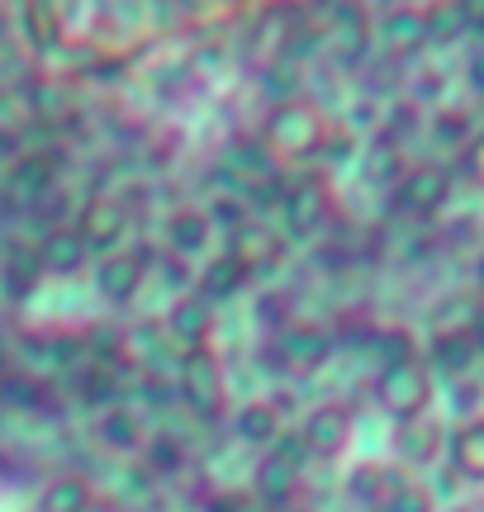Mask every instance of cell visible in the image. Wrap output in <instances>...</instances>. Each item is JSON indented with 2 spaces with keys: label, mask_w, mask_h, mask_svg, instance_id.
Listing matches in <instances>:
<instances>
[{
  "label": "cell",
  "mask_w": 484,
  "mask_h": 512,
  "mask_svg": "<svg viewBox=\"0 0 484 512\" xmlns=\"http://www.w3.org/2000/svg\"><path fill=\"white\" fill-rule=\"evenodd\" d=\"M428 375L423 370H394L390 380H385V403H390V413H418L423 403H428Z\"/></svg>",
  "instance_id": "obj_1"
},
{
  "label": "cell",
  "mask_w": 484,
  "mask_h": 512,
  "mask_svg": "<svg viewBox=\"0 0 484 512\" xmlns=\"http://www.w3.org/2000/svg\"><path fill=\"white\" fill-rule=\"evenodd\" d=\"M451 456H456V470H461V475H466V479H480V484H484V418L470 422L466 432H456Z\"/></svg>",
  "instance_id": "obj_2"
},
{
  "label": "cell",
  "mask_w": 484,
  "mask_h": 512,
  "mask_svg": "<svg viewBox=\"0 0 484 512\" xmlns=\"http://www.w3.org/2000/svg\"><path fill=\"white\" fill-rule=\"evenodd\" d=\"M413 200L418 204H442L447 200V181H442V171H418V181H413Z\"/></svg>",
  "instance_id": "obj_3"
},
{
  "label": "cell",
  "mask_w": 484,
  "mask_h": 512,
  "mask_svg": "<svg viewBox=\"0 0 484 512\" xmlns=\"http://www.w3.org/2000/svg\"><path fill=\"white\" fill-rule=\"evenodd\" d=\"M470 176H475V181L484 185V138L475 147H470Z\"/></svg>",
  "instance_id": "obj_4"
},
{
  "label": "cell",
  "mask_w": 484,
  "mask_h": 512,
  "mask_svg": "<svg viewBox=\"0 0 484 512\" xmlns=\"http://www.w3.org/2000/svg\"><path fill=\"white\" fill-rule=\"evenodd\" d=\"M475 342L484 347V304H480V313H475Z\"/></svg>",
  "instance_id": "obj_5"
},
{
  "label": "cell",
  "mask_w": 484,
  "mask_h": 512,
  "mask_svg": "<svg viewBox=\"0 0 484 512\" xmlns=\"http://www.w3.org/2000/svg\"><path fill=\"white\" fill-rule=\"evenodd\" d=\"M480 275H484V266H480Z\"/></svg>",
  "instance_id": "obj_6"
}]
</instances>
